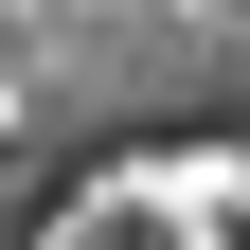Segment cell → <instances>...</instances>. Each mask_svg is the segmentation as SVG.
Masks as SVG:
<instances>
[{
  "label": "cell",
  "instance_id": "obj_1",
  "mask_svg": "<svg viewBox=\"0 0 250 250\" xmlns=\"http://www.w3.org/2000/svg\"><path fill=\"white\" fill-rule=\"evenodd\" d=\"M36 250H250V143H143V161L72 179Z\"/></svg>",
  "mask_w": 250,
  "mask_h": 250
}]
</instances>
